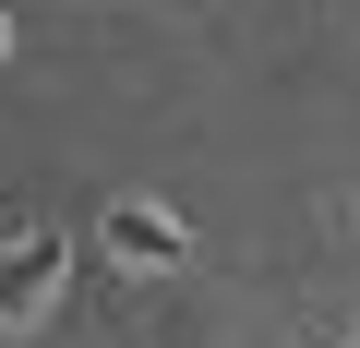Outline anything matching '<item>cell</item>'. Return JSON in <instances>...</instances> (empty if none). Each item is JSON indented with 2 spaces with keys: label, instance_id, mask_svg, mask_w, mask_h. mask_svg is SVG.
<instances>
[{
  "label": "cell",
  "instance_id": "obj_1",
  "mask_svg": "<svg viewBox=\"0 0 360 348\" xmlns=\"http://www.w3.org/2000/svg\"><path fill=\"white\" fill-rule=\"evenodd\" d=\"M108 264H144V276H168V264H193V228H180L156 193H120V205H108Z\"/></svg>",
  "mask_w": 360,
  "mask_h": 348
},
{
  "label": "cell",
  "instance_id": "obj_2",
  "mask_svg": "<svg viewBox=\"0 0 360 348\" xmlns=\"http://www.w3.org/2000/svg\"><path fill=\"white\" fill-rule=\"evenodd\" d=\"M60 264H72L60 228H25L13 252H0V324H37V312L60 300Z\"/></svg>",
  "mask_w": 360,
  "mask_h": 348
},
{
  "label": "cell",
  "instance_id": "obj_3",
  "mask_svg": "<svg viewBox=\"0 0 360 348\" xmlns=\"http://www.w3.org/2000/svg\"><path fill=\"white\" fill-rule=\"evenodd\" d=\"M0 60H13V13H0Z\"/></svg>",
  "mask_w": 360,
  "mask_h": 348
}]
</instances>
